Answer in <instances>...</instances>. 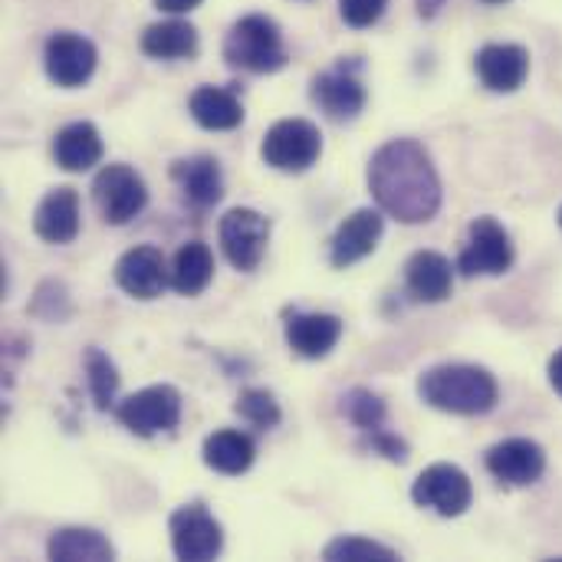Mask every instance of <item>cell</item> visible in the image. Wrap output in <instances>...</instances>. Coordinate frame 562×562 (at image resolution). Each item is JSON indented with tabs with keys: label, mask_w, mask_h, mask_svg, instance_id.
<instances>
[{
	"label": "cell",
	"mask_w": 562,
	"mask_h": 562,
	"mask_svg": "<svg viewBox=\"0 0 562 562\" xmlns=\"http://www.w3.org/2000/svg\"><path fill=\"white\" fill-rule=\"evenodd\" d=\"M92 201L102 214L105 224L122 227L132 217H138L148 204V188L142 181V175L132 165H105L95 181H92Z\"/></svg>",
	"instance_id": "obj_5"
},
{
	"label": "cell",
	"mask_w": 562,
	"mask_h": 562,
	"mask_svg": "<svg viewBox=\"0 0 562 562\" xmlns=\"http://www.w3.org/2000/svg\"><path fill=\"white\" fill-rule=\"evenodd\" d=\"M474 69L491 92H517L530 76V53L517 43H487Z\"/></svg>",
	"instance_id": "obj_17"
},
{
	"label": "cell",
	"mask_w": 562,
	"mask_h": 562,
	"mask_svg": "<svg viewBox=\"0 0 562 562\" xmlns=\"http://www.w3.org/2000/svg\"><path fill=\"white\" fill-rule=\"evenodd\" d=\"M86 379H89V392H92L95 408L109 412L115 405V392H119V369L102 349L86 352Z\"/></svg>",
	"instance_id": "obj_27"
},
{
	"label": "cell",
	"mask_w": 562,
	"mask_h": 562,
	"mask_svg": "<svg viewBox=\"0 0 562 562\" xmlns=\"http://www.w3.org/2000/svg\"><path fill=\"white\" fill-rule=\"evenodd\" d=\"M171 550L184 562L217 560L224 550V530L204 504H184L168 520Z\"/></svg>",
	"instance_id": "obj_9"
},
{
	"label": "cell",
	"mask_w": 562,
	"mask_h": 562,
	"mask_svg": "<svg viewBox=\"0 0 562 562\" xmlns=\"http://www.w3.org/2000/svg\"><path fill=\"white\" fill-rule=\"evenodd\" d=\"M191 119L207 128V132H231L244 122V105L234 95V89H221V86H201L191 92L188 99Z\"/></svg>",
	"instance_id": "obj_23"
},
{
	"label": "cell",
	"mask_w": 562,
	"mask_h": 562,
	"mask_svg": "<svg viewBox=\"0 0 562 562\" xmlns=\"http://www.w3.org/2000/svg\"><path fill=\"white\" fill-rule=\"evenodd\" d=\"M514 267V244L497 217H477L468 227V244L458 257L464 277H501Z\"/></svg>",
	"instance_id": "obj_7"
},
{
	"label": "cell",
	"mask_w": 562,
	"mask_h": 562,
	"mask_svg": "<svg viewBox=\"0 0 562 562\" xmlns=\"http://www.w3.org/2000/svg\"><path fill=\"white\" fill-rule=\"evenodd\" d=\"M115 283L132 300H155L171 283V270L165 267V257H161L158 247L142 244V247H132V250H125L119 257V263H115Z\"/></svg>",
	"instance_id": "obj_12"
},
{
	"label": "cell",
	"mask_w": 562,
	"mask_h": 562,
	"mask_svg": "<svg viewBox=\"0 0 562 562\" xmlns=\"http://www.w3.org/2000/svg\"><path fill=\"white\" fill-rule=\"evenodd\" d=\"M171 178L194 207H214L224 198V171L214 155H191L171 165Z\"/></svg>",
	"instance_id": "obj_19"
},
{
	"label": "cell",
	"mask_w": 562,
	"mask_h": 562,
	"mask_svg": "<svg viewBox=\"0 0 562 562\" xmlns=\"http://www.w3.org/2000/svg\"><path fill=\"white\" fill-rule=\"evenodd\" d=\"M201 458H204V464H207L214 474L240 477V474L250 471V464H254V458H257V445H254L250 435L234 431V428H224V431H214V435L204 438Z\"/></svg>",
	"instance_id": "obj_22"
},
{
	"label": "cell",
	"mask_w": 562,
	"mask_h": 562,
	"mask_svg": "<svg viewBox=\"0 0 562 562\" xmlns=\"http://www.w3.org/2000/svg\"><path fill=\"white\" fill-rule=\"evenodd\" d=\"M214 280V254L207 244L191 240L178 247L171 260V290L181 296H201Z\"/></svg>",
	"instance_id": "obj_25"
},
{
	"label": "cell",
	"mask_w": 562,
	"mask_h": 562,
	"mask_svg": "<svg viewBox=\"0 0 562 562\" xmlns=\"http://www.w3.org/2000/svg\"><path fill=\"white\" fill-rule=\"evenodd\" d=\"M366 86L362 79L346 69V66H336V69H326L313 79V102L333 119V122H352L362 109H366Z\"/></svg>",
	"instance_id": "obj_15"
},
{
	"label": "cell",
	"mask_w": 562,
	"mask_h": 562,
	"mask_svg": "<svg viewBox=\"0 0 562 562\" xmlns=\"http://www.w3.org/2000/svg\"><path fill=\"white\" fill-rule=\"evenodd\" d=\"M487 471L510 487H530L547 471V451L530 438H507L494 445L484 458Z\"/></svg>",
	"instance_id": "obj_13"
},
{
	"label": "cell",
	"mask_w": 562,
	"mask_h": 562,
	"mask_svg": "<svg viewBox=\"0 0 562 562\" xmlns=\"http://www.w3.org/2000/svg\"><path fill=\"white\" fill-rule=\"evenodd\" d=\"M382 231H385L382 211H375V207H359V211H352V214L339 224V231L333 234V244H329V260H333V267L346 270V267L366 260V257L379 247Z\"/></svg>",
	"instance_id": "obj_14"
},
{
	"label": "cell",
	"mask_w": 562,
	"mask_h": 562,
	"mask_svg": "<svg viewBox=\"0 0 562 562\" xmlns=\"http://www.w3.org/2000/svg\"><path fill=\"white\" fill-rule=\"evenodd\" d=\"M418 395H422L425 405H431L438 412H448V415H464V418L487 415L501 402L497 379L487 369L464 366V362L435 366V369L422 372Z\"/></svg>",
	"instance_id": "obj_2"
},
{
	"label": "cell",
	"mask_w": 562,
	"mask_h": 562,
	"mask_svg": "<svg viewBox=\"0 0 562 562\" xmlns=\"http://www.w3.org/2000/svg\"><path fill=\"white\" fill-rule=\"evenodd\" d=\"M342 412H346V418L359 428V431H366V435H372V431H382V425H385V402L372 392V389H352V392H346L342 395Z\"/></svg>",
	"instance_id": "obj_29"
},
{
	"label": "cell",
	"mask_w": 562,
	"mask_h": 562,
	"mask_svg": "<svg viewBox=\"0 0 562 562\" xmlns=\"http://www.w3.org/2000/svg\"><path fill=\"white\" fill-rule=\"evenodd\" d=\"M557 221H560V227H562V207H560V217H557Z\"/></svg>",
	"instance_id": "obj_37"
},
{
	"label": "cell",
	"mask_w": 562,
	"mask_h": 562,
	"mask_svg": "<svg viewBox=\"0 0 562 562\" xmlns=\"http://www.w3.org/2000/svg\"><path fill=\"white\" fill-rule=\"evenodd\" d=\"M412 501L451 520V517L468 514L474 501V487H471V477L458 464H431L412 484Z\"/></svg>",
	"instance_id": "obj_10"
},
{
	"label": "cell",
	"mask_w": 562,
	"mask_h": 562,
	"mask_svg": "<svg viewBox=\"0 0 562 562\" xmlns=\"http://www.w3.org/2000/svg\"><path fill=\"white\" fill-rule=\"evenodd\" d=\"M547 375H550V385H553V392L562 395V349L550 359V369H547Z\"/></svg>",
	"instance_id": "obj_34"
},
{
	"label": "cell",
	"mask_w": 562,
	"mask_h": 562,
	"mask_svg": "<svg viewBox=\"0 0 562 562\" xmlns=\"http://www.w3.org/2000/svg\"><path fill=\"white\" fill-rule=\"evenodd\" d=\"M385 7H389V0H339L342 20L349 26H356V30H366V26L379 23L382 13H385Z\"/></svg>",
	"instance_id": "obj_31"
},
{
	"label": "cell",
	"mask_w": 562,
	"mask_h": 562,
	"mask_svg": "<svg viewBox=\"0 0 562 562\" xmlns=\"http://www.w3.org/2000/svg\"><path fill=\"white\" fill-rule=\"evenodd\" d=\"M342 319L333 313H300L286 316V346L303 359H326L342 339Z\"/></svg>",
	"instance_id": "obj_16"
},
{
	"label": "cell",
	"mask_w": 562,
	"mask_h": 562,
	"mask_svg": "<svg viewBox=\"0 0 562 562\" xmlns=\"http://www.w3.org/2000/svg\"><path fill=\"white\" fill-rule=\"evenodd\" d=\"M323 155V135L310 119H280L277 125L267 128L260 158L286 175H303L310 171Z\"/></svg>",
	"instance_id": "obj_4"
},
{
	"label": "cell",
	"mask_w": 562,
	"mask_h": 562,
	"mask_svg": "<svg viewBox=\"0 0 562 562\" xmlns=\"http://www.w3.org/2000/svg\"><path fill=\"white\" fill-rule=\"evenodd\" d=\"M369 191L382 214L398 224H428L441 211V178L415 138H392L372 158L366 171Z\"/></svg>",
	"instance_id": "obj_1"
},
{
	"label": "cell",
	"mask_w": 562,
	"mask_h": 562,
	"mask_svg": "<svg viewBox=\"0 0 562 562\" xmlns=\"http://www.w3.org/2000/svg\"><path fill=\"white\" fill-rule=\"evenodd\" d=\"M102 135L92 122H69L53 138V158L63 171H89L102 161Z\"/></svg>",
	"instance_id": "obj_21"
},
{
	"label": "cell",
	"mask_w": 562,
	"mask_h": 562,
	"mask_svg": "<svg viewBox=\"0 0 562 562\" xmlns=\"http://www.w3.org/2000/svg\"><path fill=\"white\" fill-rule=\"evenodd\" d=\"M155 7L165 13H191L194 7H201V0H155Z\"/></svg>",
	"instance_id": "obj_33"
},
{
	"label": "cell",
	"mask_w": 562,
	"mask_h": 562,
	"mask_svg": "<svg viewBox=\"0 0 562 562\" xmlns=\"http://www.w3.org/2000/svg\"><path fill=\"white\" fill-rule=\"evenodd\" d=\"M234 412H237L247 425H254V428H260V431H270V428L280 425V405H277V398H273L267 389H247V392H240Z\"/></svg>",
	"instance_id": "obj_30"
},
{
	"label": "cell",
	"mask_w": 562,
	"mask_h": 562,
	"mask_svg": "<svg viewBox=\"0 0 562 562\" xmlns=\"http://www.w3.org/2000/svg\"><path fill=\"white\" fill-rule=\"evenodd\" d=\"M405 286L418 303H445L454 290L451 260L438 250H418L405 263Z\"/></svg>",
	"instance_id": "obj_20"
},
{
	"label": "cell",
	"mask_w": 562,
	"mask_h": 562,
	"mask_svg": "<svg viewBox=\"0 0 562 562\" xmlns=\"http://www.w3.org/2000/svg\"><path fill=\"white\" fill-rule=\"evenodd\" d=\"M369 448H372L375 454L395 461V464H405V461H408V445H405L398 435H392V431H372Z\"/></svg>",
	"instance_id": "obj_32"
},
{
	"label": "cell",
	"mask_w": 562,
	"mask_h": 562,
	"mask_svg": "<svg viewBox=\"0 0 562 562\" xmlns=\"http://www.w3.org/2000/svg\"><path fill=\"white\" fill-rule=\"evenodd\" d=\"M142 53L151 59H191L198 53V30L188 20H161L142 33Z\"/></svg>",
	"instance_id": "obj_26"
},
{
	"label": "cell",
	"mask_w": 562,
	"mask_h": 562,
	"mask_svg": "<svg viewBox=\"0 0 562 562\" xmlns=\"http://www.w3.org/2000/svg\"><path fill=\"white\" fill-rule=\"evenodd\" d=\"M221 247H224V257L231 260L234 270H257L263 254H267V244H270V221L254 211V207H231L224 217H221Z\"/></svg>",
	"instance_id": "obj_8"
},
{
	"label": "cell",
	"mask_w": 562,
	"mask_h": 562,
	"mask_svg": "<svg viewBox=\"0 0 562 562\" xmlns=\"http://www.w3.org/2000/svg\"><path fill=\"white\" fill-rule=\"evenodd\" d=\"M224 59L247 72H277L286 66V46L277 20L263 13L240 16L224 36Z\"/></svg>",
	"instance_id": "obj_3"
},
{
	"label": "cell",
	"mask_w": 562,
	"mask_h": 562,
	"mask_svg": "<svg viewBox=\"0 0 562 562\" xmlns=\"http://www.w3.org/2000/svg\"><path fill=\"white\" fill-rule=\"evenodd\" d=\"M323 560L329 562H395L398 553L385 543L366 540V537H336L326 550Z\"/></svg>",
	"instance_id": "obj_28"
},
{
	"label": "cell",
	"mask_w": 562,
	"mask_h": 562,
	"mask_svg": "<svg viewBox=\"0 0 562 562\" xmlns=\"http://www.w3.org/2000/svg\"><path fill=\"white\" fill-rule=\"evenodd\" d=\"M95 46L92 40H86L82 33H53L46 40V49H43V66H46V76L59 86V89H76L82 82L92 79L95 72Z\"/></svg>",
	"instance_id": "obj_11"
},
{
	"label": "cell",
	"mask_w": 562,
	"mask_h": 562,
	"mask_svg": "<svg viewBox=\"0 0 562 562\" xmlns=\"http://www.w3.org/2000/svg\"><path fill=\"white\" fill-rule=\"evenodd\" d=\"M487 3H504V0H487Z\"/></svg>",
	"instance_id": "obj_36"
},
{
	"label": "cell",
	"mask_w": 562,
	"mask_h": 562,
	"mask_svg": "<svg viewBox=\"0 0 562 562\" xmlns=\"http://www.w3.org/2000/svg\"><path fill=\"white\" fill-rule=\"evenodd\" d=\"M46 557L53 562H109L115 560V547L89 527H63L49 537Z\"/></svg>",
	"instance_id": "obj_24"
},
{
	"label": "cell",
	"mask_w": 562,
	"mask_h": 562,
	"mask_svg": "<svg viewBox=\"0 0 562 562\" xmlns=\"http://www.w3.org/2000/svg\"><path fill=\"white\" fill-rule=\"evenodd\" d=\"M33 231L40 240L46 244H72L76 234H79V194L76 188L63 184V188H53L40 204H36V214H33Z\"/></svg>",
	"instance_id": "obj_18"
},
{
	"label": "cell",
	"mask_w": 562,
	"mask_h": 562,
	"mask_svg": "<svg viewBox=\"0 0 562 562\" xmlns=\"http://www.w3.org/2000/svg\"><path fill=\"white\" fill-rule=\"evenodd\" d=\"M115 418L122 428H128L135 438H155L168 435L181 422V395L171 385H148L125 402L115 405Z\"/></svg>",
	"instance_id": "obj_6"
},
{
	"label": "cell",
	"mask_w": 562,
	"mask_h": 562,
	"mask_svg": "<svg viewBox=\"0 0 562 562\" xmlns=\"http://www.w3.org/2000/svg\"><path fill=\"white\" fill-rule=\"evenodd\" d=\"M441 7H445V0H418V10H422V16H435Z\"/></svg>",
	"instance_id": "obj_35"
}]
</instances>
